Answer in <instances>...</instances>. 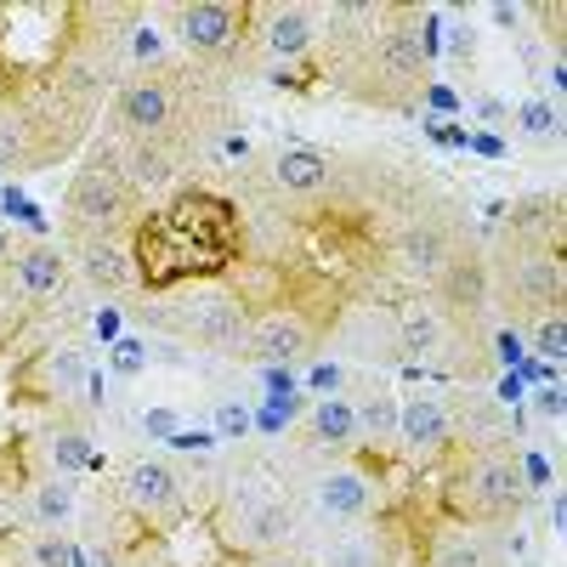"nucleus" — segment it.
Listing matches in <instances>:
<instances>
[{"mask_svg": "<svg viewBox=\"0 0 567 567\" xmlns=\"http://www.w3.org/2000/svg\"><path fill=\"white\" fill-rule=\"evenodd\" d=\"M352 420H358V437H363V443H392V437H398V398L386 392V381L363 374V381H358V403H352Z\"/></svg>", "mask_w": 567, "mask_h": 567, "instance_id": "obj_14", "label": "nucleus"}, {"mask_svg": "<svg viewBox=\"0 0 567 567\" xmlns=\"http://www.w3.org/2000/svg\"><path fill=\"white\" fill-rule=\"evenodd\" d=\"M398 443L409 454H432L449 443V409L432 403V398H414V403H398Z\"/></svg>", "mask_w": 567, "mask_h": 567, "instance_id": "obj_13", "label": "nucleus"}, {"mask_svg": "<svg viewBox=\"0 0 567 567\" xmlns=\"http://www.w3.org/2000/svg\"><path fill=\"white\" fill-rule=\"evenodd\" d=\"M216 425H221L227 437H239L245 432V409H216Z\"/></svg>", "mask_w": 567, "mask_h": 567, "instance_id": "obj_33", "label": "nucleus"}, {"mask_svg": "<svg viewBox=\"0 0 567 567\" xmlns=\"http://www.w3.org/2000/svg\"><path fill=\"white\" fill-rule=\"evenodd\" d=\"M432 284H437V312H454V318L483 312V307H488V296H494L488 261H483L477 250H454V261H449Z\"/></svg>", "mask_w": 567, "mask_h": 567, "instance_id": "obj_6", "label": "nucleus"}, {"mask_svg": "<svg viewBox=\"0 0 567 567\" xmlns=\"http://www.w3.org/2000/svg\"><path fill=\"white\" fill-rule=\"evenodd\" d=\"M323 567H381V550H374V539L352 534V539H341L336 550L323 556Z\"/></svg>", "mask_w": 567, "mask_h": 567, "instance_id": "obj_26", "label": "nucleus"}, {"mask_svg": "<svg viewBox=\"0 0 567 567\" xmlns=\"http://www.w3.org/2000/svg\"><path fill=\"white\" fill-rule=\"evenodd\" d=\"M539 352H550V358H561V347H567V323H561V312H550V318H539Z\"/></svg>", "mask_w": 567, "mask_h": 567, "instance_id": "obj_29", "label": "nucleus"}, {"mask_svg": "<svg viewBox=\"0 0 567 567\" xmlns=\"http://www.w3.org/2000/svg\"><path fill=\"white\" fill-rule=\"evenodd\" d=\"M516 125H523V136L545 142V136L561 131V103H556V97H528L523 109H516Z\"/></svg>", "mask_w": 567, "mask_h": 567, "instance_id": "obj_25", "label": "nucleus"}, {"mask_svg": "<svg viewBox=\"0 0 567 567\" xmlns=\"http://www.w3.org/2000/svg\"><path fill=\"white\" fill-rule=\"evenodd\" d=\"M142 363H148V347H142L136 336L114 341V374H142Z\"/></svg>", "mask_w": 567, "mask_h": 567, "instance_id": "obj_28", "label": "nucleus"}, {"mask_svg": "<svg viewBox=\"0 0 567 567\" xmlns=\"http://www.w3.org/2000/svg\"><path fill=\"white\" fill-rule=\"evenodd\" d=\"M0 256H7V233H0Z\"/></svg>", "mask_w": 567, "mask_h": 567, "instance_id": "obj_39", "label": "nucleus"}, {"mask_svg": "<svg viewBox=\"0 0 567 567\" xmlns=\"http://www.w3.org/2000/svg\"><path fill=\"white\" fill-rule=\"evenodd\" d=\"M131 176H142V182H154V187H159V182H171V159L136 142V154H131Z\"/></svg>", "mask_w": 567, "mask_h": 567, "instance_id": "obj_27", "label": "nucleus"}, {"mask_svg": "<svg viewBox=\"0 0 567 567\" xmlns=\"http://www.w3.org/2000/svg\"><path fill=\"white\" fill-rule=\"evenodd\" d=\"M516 477H523V488H545V483H550V460L528 449L523 460H516Z\"/></svg>", "mask_w": 567, "mask_h": 567, "instance_id": "obj_31", "label": "nucleus"}, {"mask_svg": "<svg viewBox=\"0 0 567 567\" xmlns=\"http://www.w3.org/2000/svg\"><path fill=\"white\" fill-rule=\"evenodd\" d=\"M454 233L449 227H437V221H420V227H409L403 233V245H398V261L409 267V278H437L449 261H454Z\"/></svg>", "mask_w": 567, "mask_h": 567, "instance_id": "obj_10", "label": "nucleus"}, {"mask_svg": "<svg viewBox=\"0 0 567 567\" xmlns=\"http://www.w3.org/2000/svg\"><path fill=\"white\" fill-rule=\"evenodd\" d=\"M511 307L528 312L534 323L550 318V312H561V267H556V256L528 250L523 261L511 267Z\"/></svg>", "mask_w": 567, "mask_h": 567, "instance_id": "obj_7", "label": "nucleus"}, {"mask_svg": "<svg viewBox=\"0 0 567 567\" xmlns=\"http://www.w3.org/2000/svg\"><path fill=\"white\" fill-rule=\"evenodd\" d=\"M278 182L290 187V194H318V187L329 182V154H318V148L278 154Z\"/></svg>", "mask_w": 567, "mask_h": 567, "instance_id": "obj_19", "label": "nucleus"}, {"mask_svg": "<svg viewBox=\"0 0 567 567\" xmlns=\"http://www.w3.org/2000/svg\"><path fill=\"white\" fill-rule=\"evenodd\" d=\"M437 341H443V312L409 307V312H403V347H409V352H432Z\"/></svg>", "mask_w": 567, "mask_h": 567, "instance_id": "obj_24", "label": "nucleus"}, {"mask_svg": "<svg viewBox=\"0 0 567 567\" xmlns=\"http://www.w3.org/2000/svg\"><path fill=\"white\" fill-rule=\"evenodd\" d=\"M318 505L329 516H363L374 505V488H369L363 471H329V477L318 483Z\"/></svg>", "mask_w": 567, "mask_h": 567, "instance_id": "obj_17", "label": "nucleus"}, {"mask_svg": "<svg viewBox=\"0 0 567 567\" xmlns=\"http://www.w3.org/2000/svg\"><path fill=\"white\" fill-rule=\"evenodd\" d=\"M483 120H505V103H494V97H483V109H477Z\"/></svg>", "mask_w": 567, "mask_h": 567, "instance_id": "obj_38", "label": "nucleus"}, {"mask_svg": "<svg viewBox=\"0 0 567 567\" xmlns=\"http://www.w3.org/2000/svg\"><path fill=\"white\" fill-rule=\"evenodd\" d=\"M261 40H267V52H278V58H301L307 45L318 40V12L312 7H272L267 23H261Z\"/></svg>", "mask_w": 567, "mask_h": 567, "instance_id": "obj_15", "label": "nucleus"}, {"mask_svg": "<svg viewBox=\"0 0 567 567\" xmlns=\"http://www.w3.org/2000/svg\"><path fill=\"white\" fill-rule=\"evenodd\" d=\"M69 556H74V550H69L58 534H40V539H34V567H69Z\"/></svg>", "mask_w": 567, "mask_h": 567, "instance_id": "obj_30", "label": "nucleus"}, {"mask_svg": "<svg viewBox=\"0 0 567 567\" xmlns=\"http://www.w3.org/2000/svg\"><path fill=\"white\" fill-rule=\"evenodd\" d=\"M539 414L561 420V392H556V386H545V392H539Z\"/></svg>", "mask_w": 567, "mask_h": 567, "instance_id": "obj_35", "label": "nucleus"}, {"mask_svg": "<svg viewBox=\"0 0 567 567\" xmlns=\"http://www.w3.org/2000/svg\"><path fill=\"white\" fill-rule=\"evenodd\" d=\"M516 18H523L516 7H494V23H499V29H516Z\"/></svg>", "mask_w": 567, "mask_h": 567, "instance_id": "obj_37", "label": "nucleus"}, {"mask_svg": "<svg viewBox=\"0 0 567 567\" xmlns=\"http://www.w3.org/2000/svg\"><path fill=\"white\" fill-rule=\"evenodd\" d=\"M187 323H194V341H205L216 352H245L250 323H245V312H239L233 296H199L194 312H187Z\"/></svg>", "mask_w": 567, "mask_h": 567, "instance_id": "obj_8", "label": "nucleus"}, {"mask_svg": "<svg viewBox=\"0 0 567 567\" xmlns=\"http://www.w3.org/2000/svg\"><path fill=\"white\" fill-rule=\"evenodd\" d=\"M245 352L261 369H290V363H301L312 352V323L301 312H267L261 323H250Z\"/></svg>", "mask_w": 567, "mask_h": 567, "instance_id": "obj_5", "label": "nucleus"}, {"mask_svg": "<svg viewBox=\"0 0 567 567\" xmlns=\"http://www.w3.org/2000/svg\"><path fill=\"white\" fill-rule=\"evenodd\" d=\"M58 278H63V250H23L18 256V290L29 296V301H40V296H52L58 290Z\"/></svg>", "mask_w": 567, "mask_h": 567, "instance_id": "obj_20", "label": "nucleus"}, {"mask_svg": "<svg viewBox=\"0 0 567 567\" xmlns=\"http://www.w3.org/2000/svg\"><path fill=\"white\" fill-rule=\"evenodd\" d=\"M307 437L323 443V449H347L358 437V420H352V403L347 398H323L312 414H307Z\"/></svg>", "mask_w": 567, "mask_h": 567, "instance_id": "obj_18", "label": "nucleus"}, {"mask_svg": "<svg viewBox=\"0 0 567 567\" xmlns=\"http://www.w3.org/2000/svg\"><path fill=\"white\" fill-rule=\"evenodd\" d=\"M45 381H52V392H58V398L85 392V386H91V358H85V352H58V358H52V369H45Z\"/></svg>", "mask_w": 567, "mask_h": 567, "instance_id": "obj_23", "label": "nucleus"}, {"mask_svg": "<svg viewBox=\"0 0 567 567\" xmlns=\"http://www.w3.org/2000/svg\"><path fill=\"white\" fill-rule=\"evenodd\" d=\"M148 432H154V437H171V432H176V414L154 409V414H148Z\"/></svg>", "mask_w": 567, "mask_h": 567, "instance_id": "obj_34", "label": "nucleus"}, {"mask_svg": "<svg viewBox=\"0 0 567 567\" xmlns=\"http://www.w3.org/2000/svg\"><path fill=\"white\" fill-rule=\"evenodd\" d=\"M74 256H80V272L97 284V290H131L136 284V261L114 239H74Z\"/></svg>", "mask_w": 567, "mask_h": 567, "instance_id": "obj_12", "label": "nucleus"}, {"mask_svg": "<svg viewBox=\"0 0 567 567\" xmlns=\"http://www.w3.org/2000/svg\"><path fill=\"white\" fill-rule=\"evenodd\" d=\"M341 80L363 103L403 109V103H414L425 91V52H420V40L403 23L369 29L363 45H352V58H341Z\"/></svg>", "mask_w": 567, "mask_h": 567, "instance_id": "obj_1", "label": "nucleus"}, {"mask_svg": "<svg viewBox=\"0 0 567 567\" xmlns=\"http://www.w3.org/2000/svg\"><path fill=\"white\" fill-rule=\"evenodd\" d=\"M432 567H505V550L488 528H471V534H449L432 550Z\"/></svg>", "mask_w": 567, "mask_h": 567, "instance_id": "obj_16", "label": "nucleus"}, {"mask_svg": "<svg viewBox=\"0 0 567 567\" xmlns=\"http://www.w3.org/2000/svg\"><path fill=\"white\" fill-rule=\"evenodd\" d=\"M284 534H290V511L272 505V499L250 505L245 523H239V539H245V545H272V539H284Z\"/></svg>", "mask_w": 567, "mask_h": 567, "instance_id": "obj_21", "label": "nucleus"}, {"mask_svg": "<svg viewBox=\"0 0 567 567\" xmlns=\"http://www.w3.org/2000/svg\"><path fill=\"white\" fill-rule=\"evenodd\" d=\"M125 499H131L136 511H148V516H165V511L182 505V483H176V471H171V465H159V460H136V465L125 471Z\"/></svg>", "mask_w": 567, "mask_h": 567, "instance_id": "obj_11", "label": "nucleus"}, {"mask_svg": "<svg viewBox=\"0 0 567 567\" xmlns=\"http://www.w3.org/2000/svg\"><path fill=\"white\" fill-rule=\"evenodd\" d=\"M176 29L199 58H227L233 45H239V12L233 7H182Z\"/></svg>", "mask_w": 567, "mask_h": 567, "instance_id": "obj_9", "label": "nucleus"}, {"mask_svg": "<svg viewBox=\"0 0 567 567\" xmlns=\"http://www.w3.org/2000/svg\"><path fill=\"white\" fill-rule=\"evenodd\" d=\"M449 499H454V511L465 516V523H477V528L516 523L523 505H528V488H523V477H516V454H505L494 443H477L454 465Z\"/></svg>", "mask_w": 567, "mask_h": 567, "instance_id": "obj_2", "label": "nucleus"}, {"mask_svg": "<svg viewBox=\"0 0 567 567\" xmlns=\"http://www.w3.org/2000/svg\"><path fill=\"white\" fill-rule=\"evenodd\" d=\"M131 216V194L114 176V165H85L63 199V221L74 239H109V233Z\"/></svg>", "mask_w": 567, "mask_h": 567, "instance_id": "obj_3", "label": "nucleus"}, {"mask_svg": "<svg viewBox=\"0 0 567 567\" xmlns=\"http://www.w3.org/2000/svg\"><path fill=\"white\" fill-rule=\"evenodd\" d=\"M176 91H171V80H154V74H142V80H125L120 85V97H114V120H120V131L131 136V142H142L148 148L154 136H165V131H176Z\"/></svg>", "mask_w": 567, "mask_h": 567, "instance_id": "obj_4", "label": "nucleus"}, {"mask_svg": "<svg viewBox=\"0 0 567 567\" xmlns=\"http://www.w3.org/2000/svg\"><path fill=\"white\" fill-rule=\"evenodd\" d=\"M69 511H74V488H69V477H45L40 488H34V523L52 534V528H63L69 523Z\"/></svg>", "mask_w": 567, "mask_h": 567, "instance_id": "obj_22", "label": "nucleus"}, {"mask_svg": "<svg viewBox=\"0 0 567 567\" xmlns=\"http://www.w3.org/2000/svg\"><path fill=\"white\" fill-rule=\"evenodd\" d=\"M267 392H290V374H284V369H267Z\"/></svg>", "mask_w": 567, "mask_h": 567, "instance_id": "obj_36", "label": "nucleus"}, {"mask_svg": "<svg viewBox=\"0 0 567 567\" xmlns=\"http://www.w3.org/2000/svg\"><path fill=\"white\" fill-rule=\"evenodd\" d=\"M85 460H91V443H85V437H63V443H58V465H63V471H80Z\"/></svg>", "mask_w": 567, "mask_h": 567, "instance_id": "obj_32", "label": "nucleus"}]
</instances>
